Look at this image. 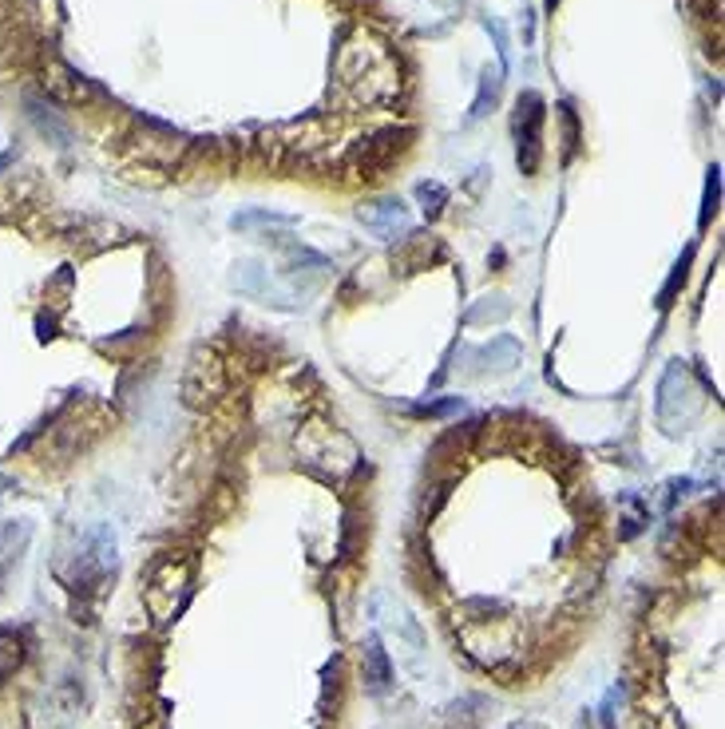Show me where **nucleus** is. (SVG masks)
I'll list each match as a JSON object with an SVG mask.
<instances>
[{"label": "nucleus", "instance_id": "nucleus-16", "mask_svg": "<svg viewBox=\"0 0 725 729\" xmlns=\"http://www.w3.org/2000/svg\"><path fill=\"white\" fill-rule=\"evenodd\" d=\"M24 107H28V119L36 123V131H40V135H48V143H56V147H68L72 131H68V127H64V123H60V119H56L48 107L40 104V100H28Z\"/></svg>", "mask_w": 725, "mask_h": 729}, {"label": "nucleus", "instance_id": "nucleus-5", "mask_svg": "<svg viewBox=\"0 0 725 729\" xmlns=\"http://www.w3.org/2000/svg\"><path fill=\"white\" fill-rule=\"evenodd\" d=\"M226 393V365L214 349H199L183 373V401L187 409H210Z\"/></svg>", "mask_w": 725, "mask_h": 729}, {"label": "nucleus", "instance_id": "nucleus-13", "mask_svg": "<svg viewBox=\"0 0 725 729\" xmlns=\"http://www.w3.org/2000/svg\"><path fill=\"white\" fill-rule=\"evenodd\" d=\"M444 258V246L432 238V234H409L397 250H393V266L401 274H416V270H428Z\"/></svg>", "mask_w": 725, "mask_h": 729}, {"label": "nucleus", "instance_id": "nucleus-15", "mask_svg": "<svg viewBox=\"0 0 725 729\" xmlns=\"http://www.w3.org/2000/svg\"><path fill=\"white\" fill-rule=\"evenodd\" d=\"M500 92H504V72L496 68H484V76H480V92H476V100H472V111H468V123H480V119H488V111L500 104Z\"/></svg>", "mask_w": 725, "mask_h": 729}, {"label": "nucleus", "instance_id": "nucleus-26", "mask_svg": "<svg viewBox=\"0 0 725 729\" xmlns=\"http://www.w3.org/2000/svg\"><path fill=\"white\" fill-rule=\"evenodd\" d=\"M603 729H615V694L603 702Z\"/></svg>", "mask_w": 725, "mask_h": 729}, {"label": "nucleus", "instance_id": "nucleus-14", "mask_svg": "<svg viewBox=\"0 0 725 729\" xmlns=\"http://www.w3.org/2000/svg\"><path fill=\"white\" fill-rule=\"evenodd\" d=\"M361 674H365V686L369 694H385L393 686V662H389V650L381 646L377 634L365 638V650H361Z\"/></svg>", "mask_w": 725, "mask_h": 729}, {"label": "nucleus", "instance_id": "nucleus-19", "mask_svg": "<svg viewBox=\"0 0 725 729\" xmlns=\"http://www.w3.org/2000/svg\"><path fill=\"white\" fill-rule=\"evenodd\" d=\"M20 658H24V650H20V638L12 634V630H0V682L20 666Z\"/></svg>", "mask_w": 725, "mask_h": 729}, {"label": "nucleus", "instance_id": "nucleus-22", "mask_svg": "<svg viewBox=\"0 0 725 729\" xmlns=\"http://www.w3.org/2000/svg\"><path fill=\"white\" fill-rule=\"evenodd\" d=\"M508 313H512V306H508L504 298H488L484 306H472V310L464 313V321H468V325H480V321H504Z\"/></svg>", "mask_w": 725, "mask_h": 729}, {"label": "nucleus", "instance_id": "nucleus-8", "mask_svg": "<svg viewBox=\"0 0 725 729\" xmlns=\"http://www.w3.org/2000/svg\"><path fill=\"white\" fill-rule=\"evenodd\" d=\"M230 286L238 290V294H246V298H258V302H266V306H278V310H294L290 306V290L262 266V262H238L234 266V274H230Z\"/></svg>", "mask_w": 725, "mask_h": 729}, {"label": "nucleus", "instance_id": "nucleus-20", "mask_svg": "<svg viewBox=\"0 0 725 729\" xmlns=\"http://www.w3.org/2000/svg\"><path fill=\"white\" fill-rule=\"evenodd\" d=\"M405 413H409V417L440 420V417H452V413H464V401H460V397H448V401H424V405H409Z\"/></svg>", "mask_w": 725, "mask_h": 729}, {"label": "nucleus", "instance_id": "nucleus-21", "mask_svg": "<svg viewBox=\"0 0 725 729\" xmlns=\"http://www.w3.org/2000/svg\"><path fill=\"white\" fill-rule=\"evenodd\" d=\"M484 28H488V36L496 40L500 72H508V64H512V40H508V28H504V20H500V16H488V20H484Z\"/></svg>", "mask_w": 725, "mask_h": 729}, {"label": "nucleus", "instance_id": "nucleus-24", "mask_svg": "<svg viewBox=\"0 0 725 729\" xmlns=\"http://www.w3.org/2000/svg\"><path fill=\"white\" fill-rule=\"evenodd\" d=\"M686 270H690V250L682 254V262L674 266L670 282H666V286H662V294H658V306H662V310H670V306H674V294L682 290V282H686Z\"/></svg>", "mask_w": 725, "mask_h": 729}, {"label": "nucleus", "instance_id": "nucleus-6", "mask_svg": "<svg viewBox=\"0 0 725 729\" xmlns=\"http://www.w3.org/2000/svg\"><path fill=\"white\" fill-rule=\"evenodd\" d=\"M40 88H44V96H52L56 104H68V107H88L92 100H100V88H96L88 76H80L72 64L56 60V56L44 60V68H40Z\"/></svg>", "mask_w": 725, "mask_h": 729}, {"label": "nucleus", "instance_id": "nucleus-11", "mask_svg": "<svg viewBox=\"0 0 725 729\" xmlns=\"http://www.w3.org/2000/svg\"><path fill=\"white\" fill-rule=\"evenodd\" d=\"M357 222H361L365 230H373L377 238L393 242L397 234L409 230V207H405L401 199H381V203H369V207L357 210Z\"/></svg>", "mask_w": 725, "mask_h": 729}, {"label": "nucleus", "instance_id": "nucleus-12", "mask_svg": "<svg viewBox=\"0 0 725 729\" xmlns=\"http://www.w3.org/2000/svg\"><path fill=\"white\" fill-rule=\"evenodd\" d=\"M472 357H476V369H472V377H488V373H512L519 361H523V345H519L512 333H500V337H492L488 345H480Z\"/></svg>", "mask_w": 725, "mask_h": 729}, {"label": "nucleus", "instance_id": "nucleus-25", "mask_svg": "<svg viewBox=\"0 0 725 729\" xmlns=\"http://www.w3.org/2000/svg\"><path fill=\"white\" fill-rule=\"evenodd\" d=\"M718 199H722V171H718V167H710L706 199H702V226H710V218L718 214Z\"/></svg>", "mask_w": 725, "mask_h": 729}, {"label": "nucleus", "instance_id": "nucleus-7", "mask_svg": "<svg viewBox=\"0 0 725 729\" xmlns=\"http://www.w3.org/2000/svg\"><path fill=\"white\" fill-rule=\"evenodd\" d=\"M389 56V48L381 44V40H373L365 28H357L341 48H337V60H333V72L341 76V84H349V88H357L381 60Z\"/></svg>", "mask_w": 725, "mask_h": 729}, {"label": "nucleus", "instance_id": "nucleus-23", "mask_svg": "<svg viewBox=\"0 0 725 729\" xmlns=\"http://www.w3.org/2000/svg\"><path fill=\"white\" fill-rule=\"evenodd\" d=\"M416 199L424 203V214H428V218H436V214L444 210V203H448V187H444V183H420V187H416Z\"/></svg>", "mask_w": 725, "mask_h": 729}, {"label": "nucleus", "instance_id": "nucleus-17", "mask_svg": "<svg viewBox=\"0 0 725 729\" xmlns=\"http://www.w3.org/2000/svg\"><path fill=\"white\" fill-rule=\"evenodd\" d=\"M294 214H278V210H238L230 218L234 230H250V226H294Z\"/></svg>", "mask_w": 725, "mask_h": 729}, {"label": "nucleus", "instance_id": "nucleus-10", "mask_svg": "<svg viewBox=\"0 0 725 729\" xmlns=\"http://www.w3.org/2000/svg\"><path fill=\"white\" fill-rule=\"evenodd\" d=\"M413 135H416L413 127H385V131H377L365 147H357V163H361L365 171H381V167H389V163L409 147Z\"/></svg>", "mask_w": 725, "mask_h": 729}, {"label": "nucleus", "instance_id": "nucleus-29", "mask_svg": "<svg viewBox=\"0 0 725 729\" xmlns=\"http://www.w3.org/2000/svg\"><path fill=\"white\" fill-rule=\"evenodd\" d=\"M543 4H547V8H555V4H559V0H543Z\"/></svg>", "mask_w": 725, "mask_h": 729}, {"label": "nucleus", "instance_id": "nucleus-3", "mask_svg": "<svg viewBox=\"0 0 725 729\" xmlns=\"http://www.w3.org/2000/svg\"><path fill=\"white\" fill-rule=\"evenodd\" d=\"M294 452L302 460V468L313 472L321 480V464L325 468V480H337L345 464H357V452H353V440L341 432V428H325V424H310L294 436Z\"/></svg>", "mask_w": 725, "mask_h": 729}, {"label": "nucleus", "instance_id": "nucleus-9", "mask_svg": "<svg viewBox=\"0 0 725 729\" xmlns=\"http://www.w3.org/2000/svg\"><path fill=\"white\" fill-rule=\"evenodd\" d=\"M674 405H682V417L686 420H694V413L702 409V397H698V389H694L686 365H670V369L662 373V381H658V401H654L658 420L670 417Z\"/></svg>", "mask_w": 725, "mask_h": 729}, {"label": "nucleus", "instance_id": "nucleus-28", "mask_svg": "<svg viewBox=\"0 0 725 729\" xmlns=\"http://www.w3.org/2000/svg\"><path fill=\"white\" fill-rule=\"evenodd\" d=\"M4 492H12V480H4V476H0V496H4Z\"/></svg>", "mask_w": 725, "mask_h": 729}, {"label": "nucleus", "instance_id": "nucleus-2", "mask_svg": "<svg viewBox=\"0 0 725 729\" xmlns=\"http://www.w3.org/2000/svg\"><path fill=\"white\" fill-rule=\"evenodd\" d=\"M127 151L151 171H179L191 155V139L183 131H175L171 123L143 115V119H135L131 135H127Z\"/></svg>", "mask_w": 725, "mask_h": 729}, {"label": "nucleus", "instance_id": "nucleus-1", "mask_svg": "<svg viewBox=\"0 0 725 729\" xmlns=\"http://www.w3.org/2000/svg\"><path fill=\"white\" fill-rule=\"evenodd\" d=\"M191 591H195V563L187 555H167L159 559V567L151 571L143 587V607L155 619V626H171L183 615Z\"/></svg>", "mask_w": 725, "mask_h": 729}, {"label": "nucleus", "instance_id": "nucleus-18", "mask_svg": "<svg viewBox=\"0 0 725 729\" xmlns=\"http://www.w3.org/2000/svg\"><path fill=\"white\" fill-rule=\"evenodd\" d=\"M559 119H563V163H571L579 151V115L571 104H559Z\"/></svg>", "mask_w": 725, "mask_h": 729}, {"label": "nucleus", "instance_id": "nucleus-4", "mask_svg": "<svg viewBox=\"0 0 725 729\" xmlns=\"http://www.w3.org/2000/svg\"><path fill=\"white\" fill-rule=\"evenodd\" d=\"M543 119H547V104L539 92H523L516 100V115H512V135H516V163L523 175H535L543 163Z\"/></svg>", "mask_w": 725, "mask_h": 729}, {"label": "nucleus", "instance_id": "nucleus-27", "mask_svg": "<svg viewBox=\"0 0 725 729\" xmlns=\"http://www.w3.org/2000/svg\"><path fill=\"white\" fill-rule=\"evenodd\" d=\"M12 159H16V151H4V155H0V171H4V167H8Z\"/></svg>", "mask_w": 725, "mask_h": 729}]
</instances>
